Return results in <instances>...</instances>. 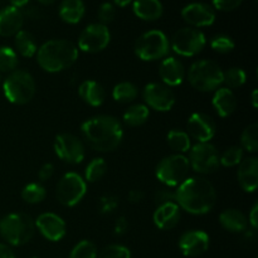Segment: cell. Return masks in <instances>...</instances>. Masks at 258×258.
I'll use <instances>...</instances> for the list:
<instances>
[{"mask_svg": "<svg viewBox=\"0 0 258 258\" xmlns=\"http://www.w3.org/2000/svg\"><path fill=\"white\" fill-rule=\"evenodd\" d=\"M81 134L93 150L111 153L120 146L123 139L122 125L113 116L98 115L81 125Z\"/></svg>", "mask_w": 258, "mask_h": 258, "instance_id": "cell-1", "label": "cell"}, {"mask_svg": "<svg viewBox=\"0 0 258 258\" xmlns=\"http://www.w3.org/2000/svg\"><path fill=\"white\" fill-rule=\"evenodd\" d=\"M176 204L194 216L207 214L213 209L217 193L213 184L204 178H186L176 186Z\"/></svg>", "mask_w": 258, "mask_h": 258, "instance_id": "cell-2", "label": "cell"}, {"mask_svg": "<svg viewBox=\"0 0 258 258\" xmlns=\"http://www.w3.org/2000/svg\"><path fill=\"white\" fill-rule=\"evenodd\" d=\"M78 48L67 39H50L37 50V62L43 71L57 73L67 70L78 59Z\"/></svg>", "mask_w": 258, "mask_h": 258, "instance_id": "cell-3", "label": "cell"}, {"mask_svg": "<svg viewBox=\"0 0 258 258\" xmlns=\"http://www.w3.org/2000/svg\"><path fill=\"white\" fill-rule=\"evenodd\" d=\"M35 232L34 219L25 213H10L0 219V236L10 246L28 243Z\"/></svg>", "mask_w": 258, "mask_h": 258, "instance_id": "cell-4", "label": "cell"}, {"mask_svg": "<svg viewBox=\"0 0 258 258\" xmlns=\"http://www.w3.org/2000/svg\"><path fill=\"white\" fill-rule=\"evenodd\" d=\"M3 91L9 102L14 105H27L34 97L37 86L29 72L24 70H15L4 80Z\"/></svg>", "mask_w": 258, "mask_h": 258, "instance_id": "cell-5", "label": "cell"}, {"mask_svg": "<svg viewBox=\"0 0 258 258\" xmlns=\"http://www.w3.org/2000/svg\"><path fill=\"white\" fill-rule=\"evenodd\" d=\"M188 81L201 92L218 90L223 83V71L214 60L202 59L194 62L188 71Z\"/></svg>", "mask_w": 258, "mask_h": 258, "instance_id": "cell-6", "label": "cell"}, {"mask_svg": "<svg viewBox=\"0 0 258 258\" xmlns=\"http://www.w3.org/2000/svg\"><path fill=\"white\" fill-rule=\"evenodd\" d=\"M170 52V40L161 30L145 32L135 43V54L144 62L164 59Z\"/></svg>", "mask_w": 258, "mask_h": 258, "instance_id": "cell-7", "label": "cell"}, {"mask_svg": "<svg viewBox=\"0 0 258 258\" xmlns=\"http://www.w3.org/2000/svg\"><path fill=\"white\" fill-rule=\"evenodd\" d=\"M189 170L188 158L183 154H173L161 159L156 166L155 175L164 185L176 188L188 178Z\"/></svg>", "mask_w": 258, "mask_h": 258, "instance_id": "cell-8", "label": "cell"}, {"mask_svg": "<svg viewBox=\"0 0 258 258\" xmlns=\"http://www.w3.org/2000/svg\"><path fill=\"white\" fill-rule=\"evenodd\" d=\"M206 44V35L202 30L185 27L175 32L170 42V48L179 55L194 57L204 49Z\"/></svg>", "mask_w": 258, "mask_h": 258, "instance_id": "cell-9", "label": "cell"}, {"mask_svg": "<svg viewBox=\"0 0 258 258\" xmlns=\"http://www.w3.org/2000/svg\"><path fill=\"white\" fill-rule=\"evenodd\" d=\"M86 180L77 173H67L59 179L55 186L57 201L64 207H75L86 196Z\"/></svg>", "mask_w": 258, "mask_h": 258, "instance_id": "cell-10", "label": "cell"}, {"mask_svg": "<svg viewBox=\"0 0 258 258\" xmlns=\"http://www.w3.org/2000/svg\"><path fill=\"white\" fill-rule=\"evenodd\" d=\"M189 165L199 174H212L219 168V151L211 143H198L189 150Z\"/></svg>", "mask_w": 258, "mask_h": 258, "instance_id": "cell-11", "label": "cell"}, {"mask_svg": "<svg viewBox=\"0 0 258 258\" xmlns=\"http://www.w3.org/2000/svg\"><path fill=\"white\" fill-rule=\"evenodd\" d=\"M111 40V33L107 25L92 23L87 25L78 38V49L86 53H98L107 48Z\"/></svg>", "mask_w": 258, "mask_h": 258, "instance_id": "cell-12", "label": "cell"}, {"mask_svg": "<svg viewBox=\"0 0 258 258\" xmlns=\"http://www.w3.org/2000/svg\"><path fill=\"white\" fill-rule=\"evenodd\" d=\"M54 151L60 160L72 165L82 163L85 159V145L82 140L73 134L63 133L57 135L54 140Z\"/></svg>", "mask_w": 258, "mask_h": 258, "instance_id": "cell-13", "label": "cell"}, {"mask_svg": "<svg viewBox=\"0 0 258 258\" xmlns=\"http://www.w3.org/2000/svg\"><path fill=\"white\" fill-rule=\"evenodd\" d=\"M143 96L148 107L159 112H168L175 105V95L173 90L164 83H149L144 88Z\"/></svg>", "mask_w": 258, "mask_h": 258, "instance_id": "cell-14", "label": "cell"}, {"mask_svg": "<svg viewBox=\"0 0 258 258\" xmlns=\"http://www.w3.org/2000/svg\"><path fill=\"white\" fill-rule=\"evenodd\" d=\"M181 17L191 28L209 27L216 22V10L206 3H191L181 10Z\"/></svg>", "mask_w": 258, "mask_h": 258, "instance_id": "cell-15", "label": "cell"}, {"mask_svg": "<svg viewBox=\"0 0 258 258\" xmlns=\"http://www.w3.org/2000/svg\"><path fill=\"white\" fill-rule=\"evenodd\" d=\"M217 126L211 116L196 112L188 120V135L198 143H209L216 135Z\"/></svg>", "mask_w": 258, "mask_h": 258, "instance_id": "cell-16", "label": "cell"}, {"mask_svg": "<svg viewBox=\"0 0 258 258\" xmlns=\"http://www.w3.org/2000/svg\"><path fill=\"white\" fill-rule=\"evenodd\" d=\"M179 248L186 257H198L209 248V236L204 231H188L179 239Z\"/></svg>", "mask_w": 258, "mask_h": 258, "instance_id": "cell-17", "label": "cell"}, {"mask_svg": "<svg viewBox=\"0 0 258 258\" xmlns=\"http://www.w3.org/2000/svg\"><path fill=\"white\" fill-rule=\"evenodd\" d=\"M35 227L40 234L50 242H58L66 236V223L59 216L54 213H42L34 221Z\"/></svg>", "mask_w": 258, "mask_h": 258, "instance_id": "cell-18", "label": "cell"}, {"mask_svg": "<svg viewBox=\"0 0 258 258\" xmlns=\"http://www.w3.org/2000/svg\"><path fill=\"white\" fill-rule=\"evenodd\" d=\"M185 67L175 57H165L159 66V77L161 83L168 87H176L181 85L185 78Z\"/></svg>", "mask_w": 258, "mask_h": 258, "instance_id": "cell-19", "label": "cell"}, {"mask_svg": "<svg viewBox=\"0 0 258 258\" xmlns=\"http://www.w3.org/2000/svg\"><path fill=\"white\" fill-rule=\"evenodd\" d=\"M24 13L15 7H7L0 10V35L13 37L22 30Z\"/></svg>", "mask_w": 258, "mask_h": 258, "instance_id": "cell-20", "label": "cell"}, {"mask_svg": "<svg viewBox=\"0 0 258 258\" xmlns=\"http://www.w3.org/2000/svg\"><path fill=\"white\" fill-rule=\"evenodd\" d=\"M239 186L247 193H253L258 186V159L254 156L243 159L238 166Z\"/></svg>", "mask_w": 258, "mask_h": 258, "instance_id": "cell-21", "label": "cell"}, {"mask_svg": "<svg viewBox=\"0 0 258 258\" xmlns=\"http://www.w3.org/2000/svg\"><path fill=\"white\" fill-rule=\"evenodd\" d=\"M180 208L176 203H166L159 206L154 212L153 221L159 229L170 231L180 222Z\"/></svg>", "mask_w": 258, "mask_h": 258, "instance_id": "cell-22", "label": "cell"}, {"mask_svg": "<svg viewBox=\"0 0 258 258\" xmlns=\"http://www.w3.org/2000/svg\"><path fill=\"white\" fill-rule=\"evenodd\" d=\"M212 105L221 117H228L237 108L236 95L233 93V91L227 87L218 88L213 96Z\"/></svg>", "mask_w": 258, "mask_h": 258, "instance_id": "cell-23", "label": "cell"}, {"mask_svg": "<svg viewBox=\"0 0 258 258\" xmlns=\"http://www.w3.org/2000/svg\"><path fill=\"white\" fill-rule=\"evenodd\" d=\"M219 223L226 231L232 233H243L248 228V219L239 209H224L219 214Z\"/></svg>", "mask_w": 258, "mask_h": 258, "instance_id": "cell-24", "label": "cell"}, {"mask_svg": "<svg viewBox=\"0 0 258 258\" xmlns=\"http://www.w3.org/2000/svg\"><path fill=\"white\" fill-rule=\"evenodd\" d=\"M78 96L92 107H98L105 102L106 92L105 88L98 82L92 80L83 81L78 87Z\"/></svg>", "mask_w": 258, "mask_h": 258, "instance_id": "cell-25", "label": "cell"}, {"mask_svg": "<svg viewBox=\"0 0 258 258\" xmlns=\"http://www.w3.org/2000/svg\"><path fill=\"white\" fill-rule=\"evenodd\" d=\"M134 14L146 22L160 19L164 13V7L160 0H134Z\"/></svg>", "mask_w": 258, "mask_h": 258, "instance_id": "cell-26", "label": "cell"}, {"mask_svg": "<svg viewBox=\"0 0 258 258\" xmlns=\"http://www.w3.org/2000/svg\"><path fill=\"white\" fill-rule=\"evenodd\" d=\"M59 17L68 24H77L85 17L86 7L82 0H63L59 5Z\"/></svg>", "mask_w": 258, "mask_h": 258, "instance_id": "cell-27", "label": "cell"}, {"mask_svg": "<svg viewBox=\"0 0 258 258\" xmlns=\"http://www.w3.org/2000/svg\"><path fill=\"white\" fill-rule=\"evenodd\" d=\"M15 48L17 52L20 55L27 58H32L37 54L38 45L37 40H35L34 35L32 33L27 32V30H20L19 33L15 34Z\"/></svg>", "mask_w": 258, "mask_h": 258, "instance_id": "cell-28", "label": "cell"}, {"mask_svg": "<svg viewBox=\"0 0 258 258\" xmlns=\"http://www.w3.org/2000/svg\"><path fill=\"white\" fill-rule=\"evenodd\" d=\"M149 115V107L143 103H136V105L130 106L127 110L123 113V122L131 127H138V126L144 125L148 121Z\"/></svg>", "mask_w": 258, "mask_h": 258, "instance_id": "cell-29", "label": "cell"}, {"mask_svg": "<svg viewBox=\"0 0 258 258\" xmlns=\"http://www.w3.org/2000/svg\"><path fill=\"white\" fill-rule=\"evenodd\" d=\"M166 141H168L169 148L175 151L176 154H183L184 155V153L189 151L191 148L190 138H189L188 134L183 130H178V128L169 131Z\"/></svg>", "mask_w": 258, "mask_h": 258, "instance_id": "cell-30", "label": "cell"}, {"mask_svg": "<svg viewBox=\"0 0 258 258\" xmlns=\"http://www.w3.org/2000/svg\"><path fill=\"white\" fill-rule=\"evenodd\" d=\"M139 95V90L133 82H120L113 87L112 97L113 100L121 103L133 102Z\"/></svg>", "mask_w": 258, "mask_h": 258, "instance_id": "cell-31", "label": "cell"}, {"mask_svg": "<svg viewBox=\"0 0 258 258\" xmlns=\"http://www.w3.org/2000/svg\"><path fill=\"white\" fill-rule=\"evenodd\" d=\"M107 171V164L102 158H95L87 164L85 170V180L88 183H96L105 176Z\"/></svg>", "mask_w": 258, "mask_h": 258, "instance_id": "cell-32", "label": "cell"}, {"mask_svg": "<svg viewBox=\"0 0 258 258\" xmlns=\"http://www.w3.org/2000/svg\"><path fill=\"white\" fill-rule=\"evenodd\" d=\"M47 196V190L40 183H29L23 188L22 198L25 203L38 204L43 202Z\"/></svg>", "mask_w": 258, "mask_h": 258, "instance_id": "cell-33", "label": "cell"}, {"mask_svg": "<svg viewBox=\"0 0 258 258\" xmlns=\"http://www.w3.org/2000/svg\"><path fill=\"white\" fill-rule=\"evenodd\" d=\"M241 145L248 153H256L258 150V125L256 122L244 128L241 135Z\"/></svg>", "mask_w": 258, "mask_h": 258, "instance_id": "cell-34", "label": "cell"}, {"mask_svg": "<svg viewBox=\"0 0 258 258\" xmlns=\"http://www.w3.org/2000/svg\"><path fill=\"white\" fill-rule=\"evenodd\" d=\"M18 66V54L13 48L0 47V72L10 73Z\"/></svg>", "mask_w": 258, "mask_h": 258, "instance_id": "cell-35", "label": "cell"}, {"mask_svg": "<svg viewBox=\"0 0 258 258\" xmlns=\"http://www.w3.org/2000/svg\"><path fill=\"white\" fill-rule=\"evenodd\" d=\"M246 72L239 67H232L228 71L223 72V83H226L227 88H238L246 83Z\"/></svg>", "mask_w": 258, "mask_h": 258, "instance_id": "cell-36", "label": "cell"}, {"mask_svg": "<svg viewBox=\"0 0 258 258\" xmlns=\"http://www.w3.org/2000/svg\"><path fill=\"white\" fill-rule=\"evenodd\" d=\"M242 160H243V149L241 146H232L227 149L222 155H219V164L226 168L239 165Z\"/></svg>", "mask_w": 258, "mask_h": 258, "instance_id": "cell-37", "label": "cell"}, {"mask_svg": "<svg viewBox=\"0 0 258 258\" xmlns=\"http://www.w3.org/2000/svg\"><path fill=\"white\" fill-rule=\"evenodd\" d=\"M68 258H97V249L92 242L83 239L73 247Z\"/></svg>", "mask_w": 258, "mask_h": 258, "instance_id": "cell-38", "label": "cell"}, {"mask_svg": "<svg viewBox=\"0 0 258 258\" xmlns=\"http://www.w3.org/2000/svg\"><path fill=\"white\" fill-rule=\"evenodd\" d=\"M211 47L214 52L227 54L234 49V42L231 37L226 34H218L212 38Z\"/></svg>", "mask_w": 258, "mask_h": 258, "instance_id": "cell-39", "label": "cell"}, {"mask_svg": "<svg viewBox=\"0 0 258 258\" xmlns=\"http://www.w3.org/2000/svg\"><path fill=\"white\" fill-rule=\"evenodd\" d=\"M97 258H131L130 249L121 244H111L103 248Z\"/></svg>", "mask_w": 258, "mask_h": 258, "instance_id": "cell-40", "label": "cell"}, {"mask_svg": "<svg viewBox=\"0 0 258 258\" xmlns=\"http://www.w3.org/2000/svg\"><path fill=\"white\" fill-rule=\"evenodd\" d=\"M154 202L156 206H163L166 203H176V191L175 188L164 185L163 188L158 189L154 194Z\"/></svg>", "mask_w": 258, "mask_h": 258, "instance_id": "cell-41", "label": "cell"}, {"mask_svg": "<svg viewBox=\"0 0 258 258\" xmlns=\"http://www.w3.org/2000/svg\"><path fill=\"white\" fill-rule=\"evenodd\" d=\"M98 20L101 24L107 25L108 23L112 22L116 17V8L112 3H103L98 8Z\"/></svg>", "mask_w": 258, "mask_h": 258, "instance_id": "cell-42", "label": "cell"}, {"mask_svg": "<svg viewBox=\"0 0 258 258\" xmlns=\"http://www.w3.org/2000/svg\"><path fill=\"white\" fill-rule=\"evenodd\" d=\"M100 212L102 214H110L118 207V198L113 196H103L100 198Z\"/></svg>", "mask_w": 258, "mask_h": 258, "instance_id": "cell-43", "label": "cell"}, {"mask_svg": "<svg viewBox=\"0 0 258 258\" xmlns=\"http://www.w3.org/2000/svg\"><path fill=\"white\" fill-rule=\"evenodd\" d=\"M242 3L243 0H213L214 8L221 12H232L237 9Z\"/></svg>", "mask_w": 258, "mask_h": 258, "instance_id": "cell-44", "label": "cell"}, {"mask_svg": "<svg viewBox=\"0 0 258 258\" xmlns=\"http://www.w3.org/2000/svg\"><path fill=\"white\" fill-rule=\"evenodd\" d=\"M53 174H54V166H53L50 163H47L39 169L38 178H39L40 181H47L52 178Z\"/></svg>", "mask_w": 258, "mask_h": 258, "instance_id": "cell-45", "label": "cell"}, {"mask_svg": "<svg viewBox=\"0 0 258 258\" xmlns=\"http://www.w3.org/2000/svg\"><path fill=\"white\" fill-rule=\"evenodd\" d=\"M127 228H128L127 219H126L123 216L118 217L117 221H116L115 223V228H113V232H115L116 236H123V234L127 232Z\"/></svg>", "mask_w": 258, "mask_h": 258, "instance_id": "cell-46", "label": "cell"}, {"mask_svg": "<svg viewBox=\"0 0 258 258\" xmlns=\"http://www.w3.org/2000/svg\"><path fill=\"white\" fill-rule=\"evenodd\" d=\"M248 224H251L252 229L256 231L257 227H258V204L254 203L253 207H252L251 212H249V216H248Z\"/></svg>", "mask_w": 258, "mask_h": 258, "instance_id": "cell-47", "label": "cell"}, {"mask_svg": "<svg viewBox=\"0 0 258 258\" xmlns=\"http://www.w3.org/2000/svg\"><path fill=\"white\" fill-rule=\"evenodd\" d=\"M127 198L130 203L133 204L140 203V202L144 199V191L140 190V189H133V190H130V193H128Z\"/></svg>", "mask_w": 258, "mask_h": 258, "instance_id": "cell-48", "label": "cell"}, {"mask_svg": "<svg viewBox=\"0 0 258 258\" xmlns=\"http://www.w3.org/2000/svg\"><path fill=\"white\" fill-rule=\"evenodd\" d=\"M0 258H15V254L9 246L0 243Z\"/></svg>", "mask_w": 258, "mask_h": 258, "instance_id": "cell-49", "label": "cell"}, {"mask_svg": "<svg viewBox=\"0 0 258 258\" xmlns=\"http://www.w3.org/2000/svg\"><path fill=\"white\" fill-rule=\"evenodd\" d=\"M10 4H12V7H15L18 8V9H20V8L25 7V5L29 3V0H9Z\"/></svg>", "mask_w": 258, "mask_h": 258, "instance_id": "cell-50", "label": "cell"}, {"mask_svg": "<svg viewBox=\"0 0 258 258\" xmlns=\"http://www.w3.org/2000/svg\"><path fill=\"white\" fill-rule=\"evenodd\" d=\"M133 2L134 0H113V4H116L117 7L123 8V7H127V5L131 4Z\"/></svg>", "mask_w": 258, "mask_h": 258, "instance_id": "cell-51", "label": "cell"}, {"mask_svg": "<svg viewBox=\"0 0 258 258\" xmlns=\"http://www.w3.org/2000/svg\"><path fill=\"white\" fill-rule=\"evenodd\" d=\"M257 90H253V92H252V96H251V101H252V106H253L254 108H257L258 106V101H257Z\"/></svg>", "mask_w": 258, "mask_h": 258, "instance_id": "cell-52", "label": "cell"}, {"mask_svg": "<svg viewBox=\"0 0 258 258\" xmlns=\"http://www.w3.org/2000/svg\"><path fill=\"white\" fill-rule=\"evenodd\" d=\"M38 2L43 5H50V4H53L54 2H57V0H38Z\"/></svg>", "mask_w": 258, "mask_h": 258, "instance_id": "cell-53", "label": "cell"}, {"mask_svg": "<svg viewBox=\"0 0 258 258\" xmlns=\"http://www.w3.org/2000/svg\"><path fill=\"white\" fill-rule=\"evenodd\" d=\"M0 82H2V76H0Z\"/></svg>", "mask_w": 258, "mask_h": 258, "instance_id": "cell-54", "label": "cell"}, {"mask_svg": "<svg viewBox=\"0 0 258 258\" xmlns=\"http://www.w3.org/2000/svg\"><path fill=\"white\" fill-rule=\"evenodd\" d=\"M32 258H37V257H32Z\"/></svg>", "mask_w": 258, "mask_h": 258, "instance_id": "cell-55", "label": "cell"}]
</instances>
